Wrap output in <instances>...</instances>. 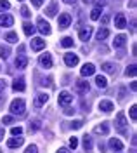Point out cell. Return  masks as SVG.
<instances>
[{"instance_id":"cell-23","label":"cell","mask_w":137,"mask_h":153,"mask_svg":"<svg viewBox=\"0 0 137 153\" xmlns=\"http://www.w3.org/2000/svg\"><path fill=\"white\" fill-rule=\"evenodd\" d=\"M83 150L87 153H90V150H92V139H90V136H83Z\"/></svg>"},{"instance_id":"cell-16","label":"cell","mask_w":137,"mask_h":153,"mask_svg":"<svg viewBox=\"0 0 137 153\" xmlns=\"http://www.w3.org/2000/svg\"><path fill=\"white\" fill-rule=\"evenodd\" d=\"M43 47H45L43 38H33V40H31V49H33V51H42Z\"/></svg>"},{"instance_id":"cell-21","label":"cell","mask_w":137,"mask_h":153,"mask_svg":"<svg viewBox=\"0 0 137 153\" xmlns=\"http://www.w3.org/2000/svg\"><path fill=\"white\" fill-rule=\"evenodd\" d=\"M45 14H47V16H56V14H57V2H52L49 7L45 9Z\"/></svg>"},{"instance_id":"cell-34","label":"cell","mask_w":137,"mask_h":153,"mask_svg":"<svg viewBox=\"0 0 137 153\" xmlns=\"http://www.w3.org/2000/svg\"><path fill=\"white\" fill-rule=\"evenodd\" d=\"M130 118H132L134 122L137 120V106H136V105L130 106Z\"/></svg>"},{"instance_id":"cell-40","label":"cell","mask_w":137,"mask_h":153,"mask_svg":"<svg viewBox=\"0 0 137 153\" xmlns=\"http://www.w3.org/2000/svg\"><path fill=\"white\" fill-rule=\"evenodd\" d=\"M10 132H12V136H21L23 129H21V127H12V131H10Z\"/></svg>"},{"instance_id":"cell-43","label":"cell","mask_w":137,"mask_h":153,"mask_svg":"<svg viewBox=\"0 0 137 153\" xmlns=\"http://www.w3.org/2000/svg\"><path fill=\"white\" fill-rule=\"evenodd\" d=\"M123 97H125V87L120 89V99H123Z\"/></svg>"},{"instance_id":"cell-38","label":"cell","mask_w":137,"mask_h":153,"mask_svg":"<svg viewBox=\"0 0 137 153\" xmlns=\"http://www.w3.org/2000/svg\"><path fill=\"white\" fill-rule=\"evenodd\" d=\"M12 122H14V118H12L10 115H5V117L2 118V124H12Z\"/></svg>"},{"instance_id":"cell-42","label":"cell","mask_w":137,"mask_h":153,"mask_svg":"<svg viewBox=\"0 0 137 153\" xmlns=\"http://www.w3.org/2000/svg\"><path fill=\"white\" fill-rule=\"evenodd\" d=\"M31 4H33L35 7H42V0H31Z\"/></svg>"},{"instance_id":"cell-49","label":"cell","mask_w":137,"mask_h":153,"mask_svg":"<svg viewBox=\"0 0 137 153\" xmlns=\"http://www.w3.org/2000/svg\"><path fill=\"white\" fill-rule=\"evenodd\" d=\"M64 2H66V4H75L77 0H64Z\"/></svg>"},{"instance_id":"cell-26","label":"cell","mask_w":137,"mask_h":153,"mask_svg":"<svg viewBox=\"0 0 137 153\" xmlns=\"http://www.w3.org/2000/svg\"><path fill=\"white\" fill-rule=\"evenodd\" d=\"M23 28H24V33H26L28 37H31V35L35 33V26H33L31 23H24V25H23Z\"/></svg>"},{"instance_id":"cell-37","label":"cell","mask_w":137,"mask_h":153,"mask_svg":"<svg viewBox=\"0 0 137 153\" xmlns=\"http://www.w3.org/2000/svg\"><path fill=\"white\" fill-rule=\"evenodd\" d=\"M24 153H38V148L35 146V144H29L28 148H26V152Z\"/></svg>"},{"instance_id":"cell-32","label":"cell","mask_w":137,"mask_h":153,"mask_svg":"<svg viewBox=\"0 0 137 153\" xmlns=\"http://www.w3.org/2000/svg\"><path fill=\"white\" fill-rule=\"evenodd\" d=\"M38 129H40V122H38V120L29 122V132H37Z\"/></svg>"},{"instance_id":"cell-3","label":"cell","mask_w":137,"mask_h":153,"mask_svg":"<svg viewBox=\"0 0 137 153\" xmlns=\"http://www.w3.org/2000/svg\"><path fill=\"white\" fill-rule=\"evenodd\" d=\"M73 103V96L69 94V92H66V91H63L61 94H59V105L61 106H68Z\"/></svg>"},{"instance_id":"cell-14","label":"cell","mask_w":137,"mask_h":153,"mask_svg":"<svg viewBox=\"0 0 137 153\" xmlns=\"http://www.w3.org/2000/svg\"><path fill=\"white\" fill-rule=\"evenodd\" d=\"M28 66V57L26 56H18L16 57V68L18 70H24Z\"/></svg>"},{"instance_id":"cell-47","label":"cell","mask_w":137,"mask_h":153,"mask_svg":"<svg viewBox=\"0 0 137 153\" xmlns=\"http://www.w3.org/2000/svg\"><path fill=\"white\" fill-rule=\"evenodd\" d=\"M64 113H66V115H71V113H75V111H73L71 108H66V110H64Z\"/></svg>"},{"instance_id":"cell-51","label":"cell","mask_w":137,"mask_h":153,"mask_svg":"<svg viewBox=\"0 0 137 153\" xmlns=\"http://www.w3.org/2000/svg\"><path fill=\"white\" fill-rule=\"evenodd\" d=\"M83 2H85V4H87V2H88V0H83Z\"/></svg>"},{"instance_id":"cell-31","label":"cell","mask_w":137,"mask_h":153,"mask_svg":"<svg viewBox=\"0 0 137 153\" xmlns=\"http://www.w3.org/2000/svg\"><path fill=\"white\" fill-rule=\"evenodd\" d=\"M102 70H104V71H108V73H115L116 66H115V65H111V63H104V65H102Z\"/></svg>"},{"instance_id":"cell-5","label":"cell","mask_w":137,"mask_h":153,"mask_svg":"<svg viewBox=\"0 0 137 153\" xmlns=\"http://www.w3.org/2000/svg\"><path fill=\"white\" fill-rule=\"evenodd\" d=\"M12 25H14V18H12L10 14H2V16H0V26L9 28Z\"/></svg>"},{"instance_id":"cell-2","label":"cell","mask_w":137,"mask_h":153,"mask_svg":"<svg viewBox=\"0 0 137 153\" xmlns=\"http://www.w3.org/2000/svg\"><path fill=\"white\" fill-rule=\"evenodd\" d=\"M57 25H59V30H66L69 25H71V16L66 14V12H64V14H61L59 19H57Z\"/></svg>"},{"instance_id":"cell-7","label":"cell","mask_w":137,"mask_h":153,"mask_svg":"<svg viewBox=\"0 0 137 153\" xmlns=\"http://www.w3.org/2000/svg\"><path fill=\"white\" fill-rule=\"evenodd\" d=\"M125 42H127V35H125V33L116 35V37H115V40H113V47H115V49L123 47V45H125Z\"/></svg>"},{"instance_id":"cell-36","label":"cell","mask_w":137,"mask_h":153,"mask_svg":"<svg viewBox=\"0 0 137 153\" xmlns=\"http://www.w3.org/2000/svg\"><path fill=\"white\" fill-rule=\"evenodd\" d=\"M7 9H10V4L7 0H0V10H7Z\"/></svg>"},{"instance_id":"cell-44","label":"cell","mask_w":137,"mask_h":153,"mask_svg":"<svg viewBox=\"0 0 137 153\" xmlns=\"http://www.w3.org/2000/svg\"><path fill=\"white\" fill-rule=\"evenodd\" d=\"M109 23V16H104V18H102V25H108Z\"/></svg>"},{"instance_id":"cell-1","label":"cell","mask_w":137,"mask_h":153,"mask_svg":"<svg viewBox=\"0 0 137 153\" xmlns=\"http://www.w3.org/2000/svg\"><path fill=\"white\" fill-rule=\"evenodd\" d=\"M10 111H12L14 115H19V117H23V115H24V111H26L24 101H23V99H14V101L10 103Z\"/></svg>"},{"instance_id":"cell-41","label":"cell","mask_w":137,"mask_h":153,"mask_svg":"<svg viewBox=\"0 0 137 153\" xmlns=\"http://www.w3.org/2000/svg\"><path fill=\"white\" fill-rule=\"evenodd\" d=\"M21 14H23L24 18H28V16H29V9L26 7V5H23V7H21Z\"/></svg>"},{"instance_id":"cell-22","label":"cell","mask_w":137,"mask_h":153,"mask_svg":"<svg viewBox=\"0 0 137 153\" xmlns=\"http://www.w3.org/2000/svg\"><path fill=\"white\" fill-rule=\"evenodd\" d=\"M47 99H49V96L47 94H38L37 96V99H35V106H43L47 103Z\"/></svg>"},{"instance_id":"cell-35","label":"cell","mask_w":137,"mask_h":153,"mask_svg":"<svg viewBox=\"0 0 137 153\" xmlns=\"http://www.w3.org/2000/svg\"><path fill=\"white\" fill-rule=\"evenodd\" d=\"M77 146H78V139H77L75 136H73V137H69V148H71V150H75Z\"/></svg>"},{"instance_id":"cell-9","label":"cell","mask_w":137,"mask_h":153,"mask_svg":"<svg viewBox=\"0 0 137 153\" xmlns=\"http://www.w3.org/2000/svg\"><path fill=\"white\" fill-rule=\"evenodd\" d=\"M113 108H115L113 103L108 101V99H104V101H101V103H99V110H101V111H104V113H111V111H113Z\"/></svg>"},{"instance_id":"cell-19","label":"cell","mask_w":137,"mask_h":153,"mask_svg":"<svg viewBox=\"0 0 137 153\" xmlns=\"http://www.w3.org/2000/svg\"><path fill=\"white\" fill-rule=\"evenodd\" d=\"M77 91H78L80 94H85V92H88V82H85V80H80V82H77Z\"/></svg>"},{"instance_id":"cell-17","label":"cell","mask_w":137,"mask_h":153,"mask_svg":"<svg viewBox=\"0 0 137 153\" xmlns=\"http://www.w3.org/2000/svg\"><path fill=\"white\" fill-rule=\"evenodd\" d=\"M12 89H14L16 92H23V91L26 89V85H24V78H18V80H14Z\"/></svg>"},{"instance_id":"cell-33","label":"cell","mask_w":137,"mask_h":153,"mask_svg":"<svg viewBox=\"0 0 137 153\" xmlns=\"http://www.w3.org/2000/svg\"><path fill=\"white\" fill-rule=\"evenodd\" d=\"M125 75H127V76H136V65H130V66H127V70H125Z\"/></svg>"},{"instance_id":"cell-50","label":"cell","mask_w":137,"mask_h":153,"mask_svg":"<svg viewBox=\"0 0 137 153\" xmlns=\"http://www.w3.org/2000/svg\"><path fill=\"white\" fill-rule=\"evenodd\" d=\"M96 2H97L99 5H102V4H104V0H96Z\"/></svg>"},{"instance_id":"cell-10","label":"cell","mask_w":137,"mask_h":153,"mask_svg":"<svg viewBox=\"0 0 137 153\" xmlns=\"http://www.w3.org/2000/svg\"><path fill=\"white\" fill-rule=\"evenodd\" d=\"M115 125H116L118 129H123V127L127 125V117H125V113H123V111H118V115H116V122H115Z\"/></svg>"},{"instance_id":"cell-25","label":"cell","mask_w":137,"mask_h":153,"mask_svg":"<svg viewBox=\"0 0 137 153\" xmlns=\"http://www.w3.org/2000/svg\"><path fill=\"white\" fill-rule=\"evenodd\" d=\"M96 84H97L99 89H106V85H108V80H106V76H96Z\"/></svg>"},{"instance_id":"cell-8","label":"cell","mask_w":137,"mask_h":153,"mask_svg":"<svg viewBox=\"0 0 137 153\" xmlns=\"http://www.w3.org/2000/svg\"><path fill=\"white\" fill-rule=\"evenodd\" d=\"M38 30L42 35H50V25L45 19H38Z\"/></svg>"},{"instance_id":"cell-13","label":"cell","mask_w":137,"mask_h":153,"mask_svg":"<svg viewBox=\"0 0 137 153\" xmlns=\"http://www.w3.org/2000/svg\"><path fill=\"white\" fill-rule=\"evenodd\" d=\"M115 26L116 28H127V19L123 14H116L115 16Z\"/></svg>"},{"instance_id":"cell-12","label":"cell","mask_w":137,"mask_h":153,"mask_svg":"<svg viewBox=\"0 0 137 153\" xmlns=\"http://www.w3.org/2000/svg\"><path fill=\"white\" fill-rule=\"evenodd\" d=\"M40 65H42L43 68H50L52 66V57H50L49 52H45V54L40 56Z\"/></svg>"},{"instance_id":"cell-46","label":"cell","mask_w":137,"mask_h":153,"mask_svg":"<svg viewBox=\"0 0 137 153\" xmlns=\"http://www.w3.org/2000/svg\"><path fill=\"white\" fill-rule=\"evenodd\" d=\"M57 153H69V150H68V148H59Z\"/></svg>"},{"instance_id":"cell-28","label":"cell","mask_w":137,"mask_h":153,"mask_svg":"<svg viewBox=\"0 0 137 153\" xmlns=\"http://www.w3.org/2000/svg\"><path fill=\"white\" fill-rule=\"evenodd\" d=\"M5 40L10 42V44H14V42H18V35L14 31H9V33H5Z\"/></svg>"},{"instance_id":"cell-11","label":"cell","mask_w":137,"mask_h":153,"mask_svg":"<svg viewBox=\"0 0 137 153\" xmlns=\"http://www.w3.org/2000/svg\"><path fill=\"white\" fill-rule=\"evenodd\" d=\"M80 40H82V42H87L88 38H90V35H92V28H90V26H83V28L80 30Z\"/></svg>"},{"instance_id":"cell-27","label":"cell","mask_w":137,"mask_h":153,"mask_svg":"<svg viewBox=\"0 0 137 153\" xmlns=\"http://www.w3.org/2000/svg\"><path fill=\"white\" fill-rule=\"evenodd\" d=\"M101 10H102V9H101L99 5H97V7H94V9H92V12H90V19H94V21H96V19H99V18H101Z\"/></svg>"},{"instance_id":"cell-20","label":"cell","mask_w":137,"mask_h":153,"mask_svg":"<svg viewBox=\"0 0 137 153\" xmlns=\"http://www.w3.org/2000/svg\"><path fill=\"white\" fill-rule=\"evenodd\" d=\"M94 132H96V134H108V132H109V125L106 124V122H104V124H99V125H96Z\"/></svg>"},{"instance_id":"cell-29","label":"cell","mask_w":137,"mask_h":153,"mask_svg":"<svg viewBox=\"0 0 137 153\" xmlns=\"http://www.w3.org/2000/svg\"><path fill=\"white\" fill-rule=\"evenodd\" d=\"M10 54V49L9 47H4V45H0V57L2 59H7Z\"/></svg>"},{"instance_id":"cell-52","label":"cell","mask_w":137,"mask_h":153,"mask_svg":"<svg viewBox=\"0 0 137 153\" xmlns=\"http://www.w3.org/2000/svg\"><path fill=\"white\" fill-rule=\"evenodd\" d=\"M0 153H2V152H0Z\"/></svg>"},{"instance_id":"cell-15","label":"cell","mask_w":137,"mask_h":153,"mask_svg":"<svg viewBox=\"0 0 137 153\" xmlns=\"http://www.w3.org/2000/svg\"><path fill=\"white\" fill-rule=\"evenodd\" d=\"M23 143H24V139H23V137H19V136L16 137V136H14L12 139H9V141H7V146H9V148H19Z\"/></svg>"},{"instance_id":"cell-30","label":"cell","mask_w":137,"mask_h":153,"mask_svg":"<svg viewBox=\"0 0 137 153\" xmlns=\"http://www.w3.org/2000/svg\"><path fill=\"white\" fill-rule=\"evenodd\" d=\"M73 44H75V42H73V38L71 37H64L63 38V42H61L63 47H73Z\"/></svg>"},{"instance_id":"cell-45","label":"cell","mask_w":137,"mask_h":153,"mask_svg":"<svg viewBox=\"0 0 137 153\" xmlns=\"http://www.w3.org/2000/svg\"><path fill=\"white\" fill-rule=\"evenodd\" d=\"M4 89H5V82L0 78V91H4Z\"/></svg>"},{"instance_id":"cell-18","label":"cell","mask_w":137,"mask_h":153,"mask_svg":"<svg viewBox=\"0 0 137 153\" xmlns=\"http://www.w3.org/2000/svg\"><path fill=\"white\" fill-rule=\"evenodd\" d=\"M109 146H111L113 150H116V152L123 150V143H122L118 137H113V139H109Z\"/></svg>"},{"instance_id":"cell-4","label":"cell","mask_w":137,"mask_h":153,"mask_svg":"<svg viewBox=\"0 0 137 153\" xmlns=\"http://www.w3.org/2000/svg\"><path fill=\"white\" fill-rule=\"evenodd\" d=\"M64 63H66L69 68L77 66V65H78V56L73 54V52H68V54H64Z\"/></svg>"},{"instance_id":"cell-48","label":"cell","mask_w":137,"mask_h":153,"mask_svg":"<svg viewBox=\"0 0 137 153\" xmlns=\"http://www.w3.org/2000/svg\"><path fill=\"white\" fill-rule=\"evenodd\" d=\"M4 134H5V132H4V129H2V127H0V141H2V139H4Z\"/></svg>"},{"instance_id":"cell-24","label":"cell","mask_w":137,"mask_h":153,"mask_svg":"<svg viewBox=\"0 0 137 153\" xmlns=\"http://www.w3.org/2000/svg\"><path fill=\"white\" fill-rule=\"evenodd\" d=\"M108 35H109V30L108 28H99V31L96 33V38L101 42V40H104V38L108 37Z\"/></svg>"},{"instance_id":"cell-6","label":"cell","mask_w":137,"mask_h":153,"mask_svg":"<svg viewBox=\"0 0 137 153\" xmlns=\"http://www.w3.org/2000/svg\"><path fill=\"white\" fill-rule=\"evenodd\" d=\"M94 71H96V66L92 65V63H85L83 66H82V76H90V75H94Z\"/></svg>"},{"instance_id":"cell-39","label":"cell","mask_w":137,"mask_h":153,"mask_svg":"<svg viewBox=\"0 0 137 153\" xmlns=\"http://www.w3.org/2000/svg\"><path fill=\"white\" fill-rule=\"evenodd\" d=\"M71 127H73V129H80V127H82V125H83V122H82V120H75V122H71Z\"/></svg>"}]
</instances>
